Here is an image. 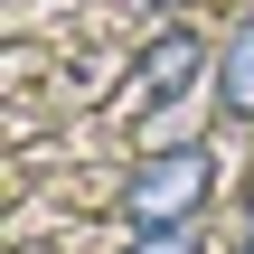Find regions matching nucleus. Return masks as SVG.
<instances>
[{
  "label": "nucleus",
  "instance_id": "1",
  "mask_svg": "<svg viewBox=\"0 0 254 254\" xmlns=\"http://www.w3.org/2000/svg\"><path fill=\"white\" fill-rule=\"evenodd\" d=\"M207 189H217V151H207V141H170V151H141V170H132V189H123V226H132V236H160V226H198Z\"/></svg>",
  "mask_w": 254,
  "mask_h": 254
},
{
  "label": "nucleus",
  "instance_id": "2",
  "mask_svg": "<svg viewBox=\"0 0 254 254\" xmlns=\"http://www.w3.org/2000/svg\"><path fill=\"white\" fill-rule=\"evenodd\" d=\"M198 66H207V38H198V28H160V38L141 47V66H132V104H141V113L179 104V94L198 85Z\"/></svg>",
  "mask_w": 254,
  "mask_h": 254
},
{
  "label": "nucleus",
  "instance_id": "3",
  "mask_svg": "<svg viewBox=\"0 0 254 254\" xmlns=\"http://www.w3.org/2000/svg\"><path fill=\"white\" fill-rule=\"evenodd\" d=\"M217 113L254 123V19H236V38L217 47Z\"/></svg>",
  "mask_w": 254,
  "mask_h": 254
},
{
  "label": "nucleus",
  "instance_id": "4",
  "mask_svg": "<svg viewBox=\"0 0 254 254\" xmlns=\"http://www.w3.org/2000/svg\"><path fill=\"white\" fill-rule=\"evenodd\" d=\"M198 245H207L198 226H160V236H132L123 254H198Z\"/></svg>",
  "mask_w": 254,
  "mask_h": 254
},
{
  "label": "nucleus",
  "instance_id": "5",
  "mask_svg": "<svg viewBox=\"0 0 254 254\" xmlns=\"http://www.w3.org/2000/svg\"><path fill=\"white\" fill-rule=\"evenodd\" d=\"M236 254H254V189H245V236H236Z\"/></svg>",
  "mask_w": 254,
  "mask_h": 254
},
{
  "label": "nucleus",
  "instance_id": "6",
  "mask_svg": "<svg viewBox=\"0 0 254 254\" xmlns=\"http://www.w3.org/2000/svg\"><path fill=\"white\" fill-rule=\"evenodd\" d=\"M141 9H170V0H141Z\"/></svg>",
  "mask_w": 254,
  "mask_h": 254
}]
</instances>
